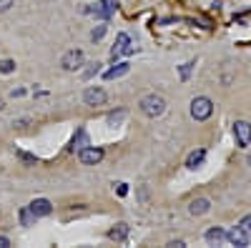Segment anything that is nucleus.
<instances>
[{
	"label": "nucleus",
	"mask_w": 251,
	"mask_h": 248,
	"mask_svg": "<svg viewBox=\"0 0 251 248\" xmlns=\"http://www.w3.org/2000/svg\"><path fill=\"white\" fill-rule=\"evenodd\" d=\"M226 241L231 246H239V248H246L249 246V233L241 228V225H234L231 231H226Z\"/></svg>",
	"instance_id": "7"
},
{
	"label": "nucleus",
	"mask_w": 251,
	"mask_h": 248,
	"mask_svg": "<svg viewBox=\"0 0 251 248\" xmlns=\"http://www.w3.org/2000/svg\"><path fill=\"white\" fill-rule=\"evenodd\" d=\"M30 211H33L38 218H43V216H50V213H53V205H50L48 198H35V201L30 203Z\"/></svg>",
	"instance_id": "9"
},
{
	"label": "nucleus",
	"mask_w": 251,
	"mask_h": 248,
	"mask_svg": "<svg viewBox=\"0 0 251 248\" xmlns=\"http://www.w3.org/2000/svg\"><path fill=\"white\" fill-rule=\"evenodd\" d=\"M163 111H166V100H163L161 95H156V93L146 95V98L141 100V113H143V115H149V118H158Z\"/></svg>",
	"instance_id": "1"
},
{
	"label": "nucleus",
	"mask_w": 251,
	"mask_h": 248,
	"mask_svg": "<svg viewBox=\"0 0 251 248\" xmlns=\"http://www.w3.org/2000/svg\"><path fill=\"white\" fill-rule=\"evenodd\" d=\"M208 208H211L208 198H196V201H191V205H188V213L191 216H203Z\"/></svg>",
	"instance_id": "10"
},
{
	"label": "nucleus",
	"mask_w": 251,
	"mask_h": 248,
	"mask_svg": "<svg viewBox=\"0 0 251 248\" xmlns=\"http://www.w3.org/2000/svg\"><path fill=\"white\" fill-rule=\"evenodd\" d=\"M3 108H5V103H3V100H0V111H3Z\"/></svg>",
	"instance_id": "25"
},
{
	"label": "nucleus",
	"mask_w": 251,
	"mask_h": 248,
	"mask_svg": "<svg viewBox=\"0 0 251 248\" xmlns=\"http://www.w3.org/2000/svg\"><path fill=\"white\" fill-rule=\"evenodd\" d=\"M78 158H80L83 165H96V163L103 160V148H96V146H91V148H80Z\"/></svg>",
	"instance_id": "6"
},
{
	"label": "nucleus",
	"mask_w": 251,
	"mask_h": 248,
	"mask_svg": "<svg viewBox=\"0 0 251 248\" xmlns=\"http://www.w3.org/2000/svg\"><path fill=\"white\" fill-rule=\"evenodd\" d=\"M203 158H206V151L203 148H199V151H194L191 156L186 158V168H191V171H196L199 165L203 163Z\"/></svg>",
	"instance_id": "13"
},
{
	"label": "nucleus",
	"mask_w": 251,
	"mask_h": 248,
	"mask_svg": "<svg viewBox=\"0 0 251 248\" xmlns=\"http://www.w3.org/2000/svg\"><path fill=\"white\" fill-rule=\"evenodd\" d=\"M98 70H100V63H93V66H91V68H88L86 73H83V78H86V80H88V78H93V75H96Z\"/></svg>",
	"instance_id": "19"
},
{
	"label": "nucleus",
	"mask_w": 251,
	"mask_h": 248,
	"mask_svg": "<svg viewBox=\"0 0 251 248\" xmlns=\"http://www.w3.org/2000/svg\"><path fill=\"white\" fill-rule=\"evenodd\" d=\"M234 138L241 148H246L251 143V123L249 120H236L234 123Z\"/></svg>",
	"instance_id": "3"
},
{
	"label": "nucleus",
	"mask_w": 251,
	"mask_h": 248,
	"mask_svg": "<svg viewBox=\"0 0 251 248\" xmlns=\"http://www.w3.org/2000/svg\"><path fill=\"white\" fill-rule=\"evenodd\" d=\"M128 193V188H126V183H118V196H126Z\"/></svg>",
	"instance_id": "22"
},
{
	"label": "nucleus",
	"mask_w": 251,
	"mask_h": 248,
	"mask_svg": "<svg viewBox=\"0 0 251 248\" xmlns=\"http://www.w3.org/2000/svg\"><path fill=\"white\" fill-rule=\"evenodd\" d=\"M116 8H118V3H113V0H100L98 8H96V15L98 18H111L116 13Z\"/></svg>",
	"instance_id": "11"
},
{
	"label": "nucleus",
	"mask_w": 251,
	"mask_h": 248,
	"mask_svg": "<svg viewBox=\"0 0 251 248\" xmlns=\"http://www.w3.org/2000/svg\"><path fill=\"white\" fill-rule=\"evenodd\" d=\"M35 213L30 211V205L28 208H20V225H35Z\"/></svg>",
	"instance_id": "16"
},
{
	"label": "nucleus",
	"mask_w": 251,
	"mask_h": 248,
	"mask_svg": "<svg viewBox=\"0 0 251 248\" xmlns=\"http://www.w3.org/2000/svg\"><path fill=\"white\" fill-rule=\"evenodd\" d=\"M60 66L66 68V70H78L83 66V50H68L66 55H63Z\"/></svg>",
	"instance_id": "8"
},
{
	"label": "nucleus",
	"mask_w": 251,
	"mask_h": 248,
	"mask_svg": "<svg viewBox=\"0 0 251 248\" xmlns=\"http://www.w3.org/2000/svg\"><path fill=\"white\" fill-rule=\"evenodd\" d=\"M103 35H106V25H98V28L91 33V38H93V40H100Z\"/></svg>",
	"instance_id": "20"
},
{
	"label": "nucleus",
	"mask_w": 251,
	"mask_h": 248,
	"mask_svg": "<svg viewBox=\"0 0 251 248\" xmlns=\"http://www.w3.org/2000/svg\"><path fill=\"white\" fill-rule=\"evenodd\" d=\"M131 70V63H118V66H113L111 70H106V80H113V78H121V75H126Z\"/></svg>",
	"instance_id": "15"
},
{
	"label": "nucleus",
	"mask_w": 251,
	"mask_h": 248,
	"mask_svg": "<svg viewBox=\"0 0 251 248\" xmlns=\"http://www.w3.org/2000/svg\"><path fill=\"white\" fill-rule=\"evenodd\" d=\"M169 246H174V248H183V246H186V243H183V241H171V243H169Z\"/></svg>",
	"instance_id": "24"
},
{
	"label": "nucleus",
	"mask_w": 251,
	"mask_h": 248,
	"mask_svg": "<svg viewBox=\"0 0 251 248\" xmlns=\"http://www.w3.org/2000/svg\"><path fill=\"white\" fill-rule=\"evenodd\" d=\"M13 70H15L13 60H0V73H13Z\"/></svg>",
	"instance_id": "17"
},
{
	"label": "nucleus",
	"mask_w": 251,
	"mask_h": 248,
	"mask_svg": "<svg viewBox=\"0 0 251 248\" xmlns=\"http://www.w3.org/2000/svg\"><path fill=\"white\" fill-rule=\"evenodd\" d=\"M126 236H128V225H126V223H118L116 228L108 231V238H111V241H118V243L126 241Z\"/></svg>",
	"instance_id": "14"
},
{
	"label": "nucleus",
	"mask_w": 251,
	"mask_h": 248,
	"mask_svg": "<svg viewBox=\"0 0 251 248\" xmlns=\"http://www.w3.org/2000/svg\"><path fill=\"white\" fill-rule=\"evenodd\" d=\"M239 225H241V228H244V231H246V233H249V236H251V213H249V216H244V218H241V223H239Z\"/></svg>",
	"instance_id": "18"
},
{
	"label": "nucleus",
	"mask_w": 251,
	"mask_h": 248,
	"mask_svg": "<svg viewBox=\"0 0 251 248\" xmlns=\"http://www.w3.org/2000/svg\"><path fill=\"white\" fill-rule=\"evenodd\" d=\"M83 103H86V106H103V103H106V90L98 88V86L86 88L83 90Z\"/></svg>",
	"instance_id": "5"
},
{
	"label": "nucleus",
	"mask_w": 251,
	"mask_h": 248,
	"mask_svg": "<svg viewBox=\"0 0 251 248\" xmlns=\"http://www.w3.org/2000/svg\"><path fill=\"white\" fill-rule=\"evenodd\" d=\"M211 113H214V103H211V98L199 95V98H194V100H191V115H194L196 120H206V118H211Z\"/></svg>",
	"instance_id": "2"
},
{
	"label": "nucleus",
	"mask_w": 251,
	"mask_h": 248,
	"mask_svg": "<svg viewBox=\"0 0 251 248\" xmlns=\"http://www.w3.org/2000/svg\"><path fill=\"white\" fill-rule=\"evenodd\" d=\"M206 241L211 243V246H221V243L226 241V231L219 228V225H216V228H208V231H206Z\"/></svg>",
	"instance_id": "12"
},
{
	"label": "nucleus",
	"mask_w": 251,
	"mask_h": 248,
	"mask_svg": "<svg viewBox=\"0 0 251 248\" xmlns=\"http://www.w3.org/2000/svg\"><path fill=\"white\" fill-rule=\"evenodd\" d=\"M10 5H13V0H0V13L10 10Z\"/></svg>",
	"instance_id": "21"
},
{
	"label": "nucleus",
	"mask_w": 251,
	"mask_h": 248,
	"mask_svg": "<svg viewBox=\"0 0 251 248\" xmlns=\"http://www.w3.org/2000/svg\"><path fill=\"white\" fill-rule=\"evenodd\" d=\"M0 248H10V241L5 236H0Z\"/></svg>",
	"instance_id": "23"
},
{
	"label": "nucleus",
	"mask_w": 251,
	"mask_h": 248,
	"mask_svg": "<svg viewBox=\"0 0 251 248\" xmlns=\"http://www.w3.org/2000/svg\"><path fill=\"white\" fill-rule=\"evenodd\" d=\"M136 48L131 45V38L126 35V33H118V38H116V45L111 48V58L116 60L118 55H131Z\"/></svg>",
	"instance_id": "4"
}]
</instances>
